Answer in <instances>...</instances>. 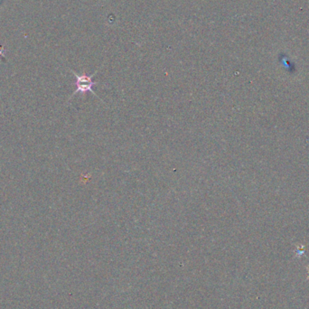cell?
Instances as JSON below:
<instances>
[{
  "label": "cell",
  "instance_id": "6da1fadb",
  "mask_svg": "<svg viewBox=\"0 0 309 309\" xmlns=\"http://www.w3.org/2000/svg\"><path fill=\"white\" fill-rule=\"evenodd\" d=\"M72 73L74 74V75L75 76V79H76V90H75V92L72 94L71 96V98H73L75 94H77V93H82V94H85L86 92L88 91H90L91 93H93V94L96 96V97H98L99 99V96L95 93L94 91L92 90V88L93 86H96V85H98L99 83H94L93 81H92V78L94 77V75L98 73V71H96L93 75H87L85 74H83V75H78V74H76L75 71H72Z\"/></svg>",
  "mask_w": 309,
  "mask_h": 309
}]
</instances>
